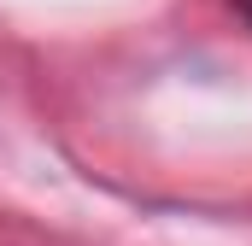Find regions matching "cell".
Instances as JSON below:
<instances>
[{
	"mask_svg": "<svg viewBox=\"0 0 252 246\" xmlns=\"http://www.w3.org/2000/svg\"><path fill=\"white\" fill-rule=\"evenodd\" d=\"M229 6H235V12L247 18V30H252V0H229Z\"/></svg>",
	"mask_w": 252,
	"mask_h": 246,
	"instance_id": "1",
	"label": "cell"
}]
</instances>
